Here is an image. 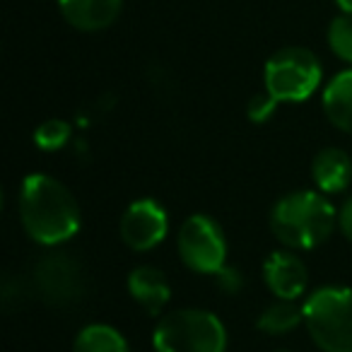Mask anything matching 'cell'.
<instances>
[{"label": "cell", "instance_id": "obj_15", "mask_svg": "<svg viewBox=\"0 0 352 352\" xmlns=\"http://www.w3.org/2000/svg\"><path fill=\"white\" fill-rule=\"evenodd\" d=\"M304 321V309L297 307L294 302L289 299H278L275 304L265 307L261 311L258 321V331L268 333V336H283V333H289Z\"/></svg>", "mask_w": 352, "mask_h": 352}, {"label": "cell", "instance_id": "obj_1", "mask_svg": "<svg viewBox=\"0 0 352 352\" xmlns=\"http://www.w3.org/2000/svg\"><path fill=\"white\" fill-rule=\"evenodd\" d=\"M25 232L41 246H58L80 230V208L73 193L49 174H30L17 201Z\"/></svg>", "mask_w": 352, "mask_h": 352}, {"label": "cell", "instance_id": "obj_8", "mask_svg": "<svg viewBox=\"0 0 352 352\" xmlns=\"http://www.w3.org/2000/svg\"><path fill=\"white\" fill-rule=\"evenodd\" d=\"M169 232L166 210L152 198L131 203L121 217V239L133 251H150L162 244Z\"/></svg>", "mask_w": 352, "mask_h": 352}, {"label": "cell", "instance_id": "obj_20", "mask_svg": "<svg viewBox=\"0 0 352 352\" xmlns=\"http://www.w3.org/2000/svg\"><path fill=\"white\" fill-rule=\"evenodd\" d=\"M338 227H340L342 234L352 241V198L345 201V206L338 210Z\"/></svg>", "mask_w": 352, "mask_h": 352}, {"label": "cell", "instance_id": "obj_6", "mask_svg": "<svg viewBox=\"0 0 352 352\" xmlns=\"http://www.w3.org/2000/svg\"><path fill=\"white\" fill-rule=\"evenodd\" d=\"M176 249L184 263L201 275H215L225 268L227 239L222 227L210 215H191L184 220L176 236Z\"/></svg>", "mask_w": 352, "mask_h": 352}, {"label": "cell", "instance_id": "obj_2", "mask_svg": "<svg viewBox=\"0 0 352 352\" xmlns=\"http://www.w3.org/2000/svg\"><path fill=\"white\" fill-rule=\"evenodd\" d=\"M338 225V212L323 193L294 191L283 196L270 210V232L292 251L321 246Z\"/></svg>", "mask_w": 352, "mask_h": 352}, {"label": "cell", "instance_id": "obj_13", "mask_svg": "<svg viewBox=\"0 0 352 352\" xmlns=\"http://www.w3.org/2000/svg\"><path fill=\"white\" fill-rule=\"evenodd\" d=\"M323 111L342 133H352V68L338 73L323 89Z\"/></svg>", "mask_w": 352, "mask_h": 352}, {"label": "cell", "instance_id": "obj_9", "mask_svg": "<svg viewBox=\"0 0 352 352\" xmlns=\"http://www.w3.org/2000/svg\"><path fill=\"white\" fill-rule=\"evenodd\" d=\"M263 280L278 299L294 302L307 289L309 270L304 265V261L292 254V249H285V251H275V254H270L265 258Z\"/></svg>", "mask_w": 352, "mask_h": 352}, {"label": "cell", "instance_id": "obj_22", "mask_svg": "<svg viewBox=\"0 0 352 352\" xmlns=\"http://www.w3.org/2000/svg\"><path fill=\"white\" fill-rule=\"evenodd\" d=\"M278 352H289V350H278Z\"/></svg>", "mask_w": 352, "mask_h": 352}, {"label": "cell", "instance_id": "obj_18", "mask_svg": "<svg viewBox=\"0 0 352 352\" xmlns=\"http://www.w3.org/2000/svg\"><path fill=\"white\" fill-rule=\"evenodd\" d=\"M278 104L280 102L273 97V94L261 92L249 102V107H246V116H249L254 123H265L275 113V107H278Z\"/></svg>", "mask_w": 352, "mask_h": 352}, {"label": "cell", "instance_id": "obj_14", "mask_svg": "<svg viewBox=\"0 0 352 352\" xmlns=\"http://www.w3.org/2000/svg\"><path fill=\"white\" fill-rule=\"evenodd\" d=\"M73 352H128V342L116 328L107 323H92L78 333Z\"/></svg>", "mask_w": 352, "mask_h": 352}, {"label": "cell", "instance_id": "obj_12", "mask_svg": "<svg viewBox=\"0 0 352 352\" xmlns=\"http://www.w3.org/2000/svg\"><path fill=\"white\" fill-rule=\"evenodd\" d=\"M314 184L321 193H340L352 182V160L340 147H323L311 162Z\"/></svg>", "mask_w": 352, "mask_h": 352}, {"label": "cell", "instance_id": "obj_11", "mask_svg": "<svg viewBox=\"0 0 352 352\" xmlns=\"http://www.w3.org/2000/svg\"><path fill=\"white\" fill-rule=\"evenodd\" d=\"M128 292H131L133 302L140 304L142 311H147L150 316H157L166 307V302H169L171 285L160 268H155V265H138L128 275Z\"/></svg>", "mask_w": 352, "mask_h": 352}, {"label": "cell", "instance_id": "obj_7", "mask_svg": "<svg viewBox=\"0 0 352 352\" xmlns=\"http://www.w3.org/2000/svg\"><path fill=\"white\" fill-rule=\"evenodd\" d=\"M36 294L41 302L51 307H68L82 297L85 275L82 265L75 256L70 254H46L44 258L36 261L34 273H32Z\"/></svg>", "mask_w": 352, "mask_h": 352}, {"label": "cell", "instance_id": "obj_3", "mask_svg": "<svg viewBox=\"0 0 352 352\" xmlns=\"http://www.w3.org/2000/svg\"><path fill=\"white\" fill-rule=\"evenodd\" d=\"M157 352H225V323L206 309H176L160 318L152 333Z\"/></svg>", "mask_w": 352, "mask_h": 352}, {"label": "cell", "instance_id": "obj_16", "mask_svg": "<svg viewBox=\"0 0 352 352\" xmlns=\"http://www.w3.org/2000/svg\"><path fill=\"white\" fill-rule=\"evenodd\" d=\"M70 135H73V128H70L68 121L51 118V121H44L34 131V142H36V147H39V150L56 152V150H60V147L68 145Z\"/></svg>", "mask_w": 352, "mask_h": 352}, {"label": "cell", "instance_id": "obj_21", "mask_svg": "<svg viewBox=\"0 0 352 352\" xmlns=\"http://www.w3.org/2000/svg\"><path fill=\"white\" fill-rule=\"evenodd\" d=\"M336 6L340 8L342 12H350L352 15V0H336Z\"/></svg>", "mask_w": 352, "mask_h": 352}, {"label": "cell", "instance_id": "obj_17", "mask_svg": "<svg viewBox=\"0 0 352 352\" xmlns=\"http://www.w3.org/2000/svg\"><path fill=\"white\" fill-rule=\"evenodd\" d=\"M328 46L345 63H352V15L342 12L328 27Z\"/></svg>", "mask_w": 352, "mask_h": 352}, {"label": "cell", "instance_id": "obj_4", "mask_svg": "<svg viewBox=\"0 0 352 352\" xmlns=\"http://www.w3.org/2000/svg\"><path fill=\"white\" fill-rule=\"evenodd\" d=\"M304 323L323 352H352V289L331 285L309 294Z\"/></svg>", "mask_w": 352, "mask_h": 352}, {"label": "cell", "instance_id": "obj_19", "mask_svg": "<svg viewBox=\"0 0 352 352\" xmlns=\"http://www.w3.org/2000/svg\"><path fill=\"white\" fill-rule=\"evenodd\" d=\"M215 280L217 285H220V289H225V292L230 294H236L241 289V285H244V278H241V273L236 268H220L215 273Z\"/></svg>", "mask_w": 352, "mask_h": 352}, {"label": "cell", "instance_id": "obj_5", "mask_svg": "<svg viewBox=\"0 0 352 352\" xmlns=\"http://www.w3.org/2000/svg\"><path fill=\"white\" fill-rule=\"evenodd\" d=\"M323 80V68L318 58L302 46L280 49L268 58L263 68L265 92L278 102H304L318 89Z\"/></svg>", "mask_w": 352, "mask_h": 352}, {"label": "cell", "instance_id": "obj_10", "mask_svg": "<svg viewBox=\"0 0 352 352\" xmlns=\"http://www.w3.org/2000/svg\"><path fill=\"white\" fill-rule=\"evenodd\" d=\"M60 15L80 32H102L118 20L123 0H58Z\"/></svg>", "mask_w": 352, "mask_h": 352}]
</instances>
